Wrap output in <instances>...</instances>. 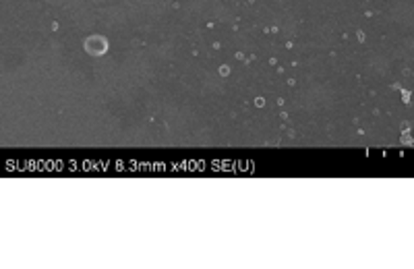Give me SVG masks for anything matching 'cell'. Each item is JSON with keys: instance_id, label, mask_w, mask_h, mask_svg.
Masks as SVG:
<instances>
[{"instance_id": "obj_1", "label": "cell", "mask_w": 414, "mask_h": 269, "mask_svg": "<svg viewBox=\"0 0 414 269\" xmlns=\"http://www.w3.org/2000/svg\"><path fill=\"white\" fill-rule=\"evenodd\" d=\"M85 50H87L89 54H104V52H106V39L93 35V37H89V39L85 42Z\"/></svg>"}]
</instances>
